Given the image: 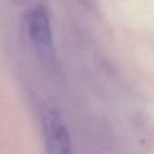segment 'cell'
<instances>
[{"mask_svg": "<svg viewBox=\"0 0 154 154\" xmlns=\"http://www.w3.org/2000/svg\"><path fill=\"white\" fill-rule=\"evenodd\" d=\"M26 34L39 59L47 66H54L52 29L48 11L43 5H35L24 16Z\"/></svg>", "mask_w": 154, "mask_h": 154, "instance_id": "obj_1", "label": "cell"}, {"mask_svg": "<svg viewBox=\"0 0 154 154\" xmlns=\"http://www.w3.org/2000/svg\"><path fill=\"white\" fill-rule=\"evenodd\" d=\"M41 124L47 154H71L70 133L60 114L51 107L41 111Z\"/></svg>", "mask_w": 154, "mask_h": 154, "instance_id": "obj_2", "label": "cell"}]
</instances>
